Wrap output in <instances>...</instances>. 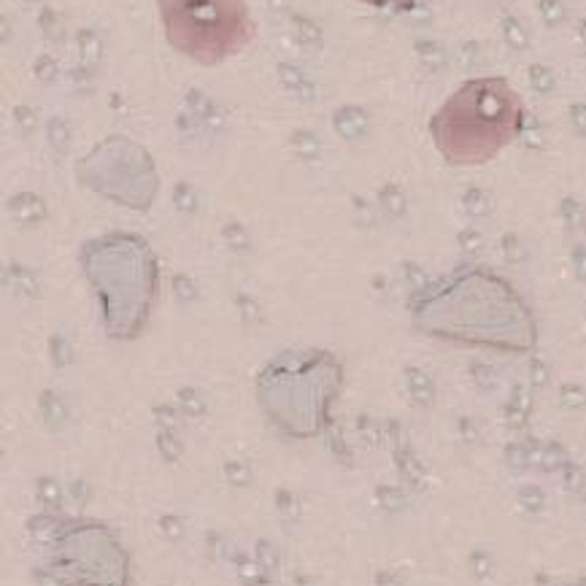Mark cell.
<instances>
[{
    "instance_id": "2",
    "label": "cell",
    "mask_w": 586,
    "mask_h": 586,
    "mask_svg": "<svg viewBox=\"0 0 586 586\" xmlns=\"http://www.w3.org/2000/svg\"><path fill=\"white\" fill-rule=\"evenodd\" d=\"M157 11L168 46L203 68L241 57L257 41L246 0H157Z\"/></svg>"
},
{
    "instance_id": "1",
    "label": "cell",
    "mask_w": 586,
    "mask_h": 586,
    "mask_svg": "<svg viewBox=\"0 0 586 586\" xmlns=\"http://www.w3.org/2000/svg\"><path fill=\"white\" fill-rule=\"evenodd\" d=\"M524 130V103L500 76L467 79L432 114L430 136L448 165L473 168L502 155Z\"/></svg>"
}]
</instances>
